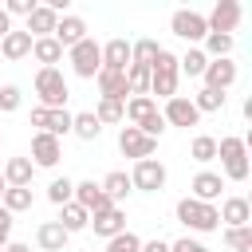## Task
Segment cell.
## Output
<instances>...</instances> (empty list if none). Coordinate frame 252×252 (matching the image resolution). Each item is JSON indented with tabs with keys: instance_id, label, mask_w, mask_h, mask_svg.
<instances>
[{
	"instance_id": "cell-3",
	"label": "cell",
	"mask_w": 252,
	"mask_h": 252,
	"mask_svg": "<svg viewBox=\"0 0 252 252\" xmlns=\"http://www.w3.org/2000/svg\"><path fill=\"white\" fill-rule=\"evenodd\" d=\"M32 87H35V98H39L43 110H63L67 98H71V87H67V79H63L59 67H39Z\"/></svg>"
},
{
	"instance_id": "cell-33",
	"label": "cell",
	"mask_w": 252,
	"mask_h": 252,
	"mask_svg": "<svg viewBox=\"0 0 252 252\" xmlns=\"http://www.w3.org/2000/svg\"><path fill=\"white\" fill-rule=\"evenodd\" d=\"M224 102H228V94H220V91H209V87H201V91L193 94V106H197V114H220V110H224Z\"/></svg>"
},
{
	"instance_id": "cell-31",
	"label": "cell",
	"mask_w": 252,
	"mask_h": 252,
	"mask_svg": "<svg viewBox=\"0 0 252 252\" xmlns=\"http://www.w3.org/2000/svg\"><path fill=\"white\" fill-rule=\"evenodd\" d=\"M189 158H193L197 165L217 161V138H213V134H193V142H189Z\"/></svg>"
},
{
	"instance_id": "cell-1",
	"label": "cell",
	"mask_w": 252,
	"mask_h": 252,
	"mask_svg": "<svg viewBox=\"0 0 252 252\" xmlns=\"http://www.w3.org/2000/svg\"><path fill=\"white\" fill-rule=\"evenodd\" d=\"M217 158H220V177L224 181H248L252 165H248V142L236 134L217 138Z\"/></svg>"
},
{
	"instance_id": "cell-25",
	"label": "cell",
	"mask_w": 252,
	"mask_h": 252,
	"mask_svg": "<svg viewBox=\"0 0 252 252\" xmlns=\"http://www.w3.org/2000/svg\"><path fill=\"white\" fill-rule=\"evenodd\" d=\"M55 220L63 224V232H67V236H75V232H83V228L91 224V213H87L83 205L67 201V205H59V217H55Z\"/></svg>"
},
{
	"instance_id": "cell-40",
	"label": "cell",
	"mask_w": 252,
	"mask_h": 252,
	"mask_svg": "<svg viewBox=\"0 0 252 252\" xmlns=\"http://www.w3.org/2000/svg\"><path fill=\"white\" fill-rule=\"evenodd\" d=\"M224 244H228L232 252H248V248H252V224H244V228H224Z\"/></svg>"
},
{
	"instance_id": "cell-17",
	"label": "cell",
	"mask_w": 252,
	"mask_h": 252,
	"mask_svg": "<svg viewBox=\"0 0 252 252\" xmlns=\"http://www.w3.org/2000/svg\"><path fill=\"white\" fill-rule=\"evenodd\" d=\"M71 201H75V205H83L91 217H94V213L114 209V205H110V197L102 193V185H98V181H75V197H71Z\"/></svg>"
},
{
	"instance_id": "cell-8",
	"label": "cell",
	"mask_w": 252,
	"mask_h": 252,
	"mask_svg": "<svg viewBox=\"0 0 252 252\" xmlns=\"http://www.w3.org/2000/svg\"><path fill=\"white\" fill-rule=\"evenodd\" d=\"M240 20H244V8H240L236 0H217L213 12L205 16L209 32H217V35H232V32L240 28Z\"/></svg>"
},
{
	"instance_id": "cell-48",
	"label": "cell",
	"mask_w": 252,
	"mask_h": 252,
	"mask_svg": "<svg viewBox=\"0 0 252 252\" xmlns=\"http://www.w3.org/2000/svg\"><path fill=\"white\" fill-rule=\"evenodd\" d=\"M8 32H12V20H8V12H4V8H0V39H4V35H8Z\"/></svg>"
},
{
	"instance_id": "cell-20",
	"label": "cell",
	"mask_w": 252,
	"mask_h": 252,
	"mask_svg": "<svg viewBox=\"0 0 252 252\" xmlns=\"http://www.w3.org/2000/svg\"><path fill=\"white\" fill-rule=\"evenodd\" d=\"M28 55H32V35H28L24 28H12V32L0 39V59L20 63V59H28Z\"/></svg>"
},
{
	"instance_id": "cell-12",
	"label": "cell",
	"mask_w": 252,
	"mask_h": 252,
	"mask_svg": "<svg viewBox=\"0 0 252 252\" xmlns=\"http://www.w3.org/2000/svg\"><path fill=\"white\" fill-rule=\"evenodd\" d=\"M161 118H165V126H181V130H189V126H197V122H201V114H197L193 98H185V94H173V98H165V110H161Z\"/></svg>"
},
{
	"instance_id": "cell-41",
	"label": "cell",
	"mask_w": 252,
	"mask_h": 252,
	"mask_svg": "<svg viewBox=\"0 0 252 252\" xmlns=\"http://www.w3.org/2000/svg\"><path fill=\"white\" fill-rule=\"evenodd\" d=\"M134 130H142L146 138H154V142H158V138H161V134H165L169 126H165V118H161V110H154V114H146V118H142V122H138Z\"/></svg>"
},
{
	"instance_id": "cell-27",
	"label": "cell",
	"mask_w": 252,
	"mask_h": 252,
	"mask_svg": "<svg viewBox=\"0 0 252 252\" xmlns=\"http://www.w3.org/2000/svg\"><path fill=\"white\" fill-rule=\"evenodd\" d=\"M0 173H4V181H8V185H20V189H28V185H32V173H35V165H32L28 158H8Z\"/></svg>"
},
{
	"instance_id": "cell-35",
	"label": "cell",
	"mask_w": 252,
	"mask_h": 252,
	"mask_svg": "<svg viewBox=\"0 0 252 252\" xmlns=\"http://www.w3.org/2000/svg\"><path fill=\"white\" fill-rule=\"evenodd\" d=\"M158 51H161V43H158V39H134V43H130V63L150 67V63L158 59Z\"/></svg>"
},
{
	"instance_id": "cell-38",
	"label": "cell",
	"mask_w": 252,
	"mask_h": 252,
	"mask_svg": "<svg viewBox=\"0 0 252 252\" xmlns=\"http://www.w3.org/2000/svg\"><path fill=\"white\" fill-rule=\"evenodd\" d=\"M122 106H126V102H114V98H98V106H94L91 114L98 118V126H114V122H122Z\"/></svg>"
},
{
	"instance_id": "cell-42",
	"label": "cell",
	"mask_w": 252,
	"mask_h": 252,
	"mask_svg": "<svg viewBox=\"0 0 252 252\" xmlns=\"http://www.w3.org/2000/svg\"><path fill=\"white\" fill-rule=\"evenodd\" d=\"M20 102H24V91H20L16 83H4V87H0V110L12 114V110H20Z\"/></svg>"
},
{
	"instance_id": "cell-23",
	"label": "cell",
	"mask_w": 252,
	"mask_h": 252,
	"mask_svg": "<svg viewBox=\"0 0 252 252\" xmlns=\"http://www.w3.org/2000/svg\"><path fill=\"white\" fill-rule=\"evenodd\" d=\"M67 240H71V236L63 232L59 220H39V228H35V244H39L43 252H63Z\"/></svg>"
},
{
	"instance_id": "cell-44",
	"label": "cell",
	"mask_w": 252,
	"mask_h": 252,
	"mask_svg": "<svg viewBox=\"0 0 252 252\" xmlns=\"http://www.w3.org/2000/svg\"><path fill=\"white\" fill-rule=\"evenodd\" d=\"M12 228H16V217H12V213H8L4 205H0V248H4L8 240H12Z\"/></svg>"
},
{
	"instance_id": "cell-47",
	"label": "cell",
	"mask_w": 252,
	"mask_h": 252,
	"mask_svg": "<svg viewBox=\"0 0 252 252\" xmlns=\"http://www.w3.org/2000/svg\"><path fill=\"white\" fill-rule=\"evenodd\" d=\"M0 252H32V244H24V240H8Z\"/></svg>"
},
{
	"instance_id": "cell-22",
	"label": "cell",
	"mask_w": 252,
	"mask_h": 252,
	"mask_svg": "<svg viewBox=\"0 0 252 252\" xmlns=\"http://www.w3.org/2000/svg\"><path fill=\"white\" fill-rule=\"evenodd\" d=\"M102 67L106 71H126L130 67V39L126 35H114L102 43Z\"/></svg>"
},
{
	"instance_id": "cell-45",
	"label": "cell",
	"mask_w": 252,
	"mask_h": 252,
	"mask_svg": "<svg viewBox=\"0 0 252 252\" xmlns=\"http://www.w3.org/2000/svg\"><path fill=\"white\" fill-rule=\"evenodd\" d=\"M32 8H35V0H8V4H4L8 20H12V16H24V20H28V12H32Z\"/></svg>"
},
{
	"instance_id": "cell-30",
	"label": "cell",
	"mask_w": 252,
	"mask_h": 252,
	"mask_svg": "<svg viewBox=\"0 0 252 252\" xmlns=\"http://www.w3.org/2000/svg\"><path fill=\"white\" fill-rule=\"evenodd\" d=\"M71 134L83 138V142H94V138L102 134V126H98V118H94L91 110H79V114H71Z\"/></svg>"
},
{
	"instance_id": "cell-46",
	"label": "cell",
	"mask_w": 252,
	"mask_h": 252,
	"mask_svg": "<svg viewBox=\"0 0 252 252\" xmlns=\"http://www.w3.org/2000/svg\"><path fill=\"white\" fill-rule=\"evenodd\" d=\"M138 252H169V240H161V236H154V240H142V248Z\"/></svg>"
},
{
	"instance_id": "cell-49",
	"label": "cell",
	"mask_w": 252,
	"mask_h": 252,
	"mask_svg": "<svg viewBox=\"0 0 252 252\" xmlns=\"http://www.w3.org/2000/svg\"><path fill=\"white\" fill-rule=\"evenodd\" d=\"M4 189H8V181H4V173H0V197H4Z\"/></svg>"
},
{
	"instance_id": "cell-19",
	"label": "cell",
	"mask_w": 252,
	"mask_h": 252,
	"mask_svg": "<svg viewBox=\"0 0 252 252\" xmlns=\"http://www.w3.org/2000/svg\"><path fill=\"white\" fill-rule=\"evenodd\" d=\"M94 83H98V94L102 98H114V102H126L130 98V87H126V71H98L94 75Z\"/></svg>"
},
{
	"instance_id": "cell-26",
	"label": "cell",
	"mask_w": 252,
	"mask_h": 252,
	"mask_svg": "<svg viewBox=\"0 0 252 252\" xmlns=\"http://www.w3.org/2000/svg\"><path fill=\"white\" fill-rule=\"evenodd\" d=\"M67 51L55 43V35H43V39H32V59L39 63V67H55L59 59H63Z\"/></svg>"
},
{
	"instance_id": "cell-36",
	"label": "cell",
	"mask_w": 252,
	"mask_h": 252,
	"mask_svg": "<svg viewBox=\"0 0 252 252\" xmlns=\"http://www.w3.org/2000/svg\"><path fill=\"white\" fill-rule=\"evenodd\" d=\"M71 197H75V181H71V177H51V181H47V201H51L55 209L67 205Z\"/></svg>"
},
{
	"instance_id": "cell-34",
	"label": "cell",
	"mask_w": 252,
	"mask_h": 252,
	"mask_svg": "<svg viewBox=\"0 0 252 252\" xmlns=\"http://www.w3.org/2000/svg\"><path fill=\"white\" fill-rule=\"evenodd\" d=\"M0 205H4L12 217H16V213H28V209H32V185H28V189L8 185V189H4V197H0Z\"/></svg>"
},
{
	"instance_id": "cell-43",
	"label": "cell",
	"mask_w": 252,
	"mask_h": 252,
	"mask_svg": "<svg viewBox=\"0 0 252 252\" xmlns=\"http://www.w3.org/2000/svg\"><path fill=\"white\" fill-rule=\"evenodd\" d=\"M169 252H209L197 236H177V240H169Z\"/></svg>"
},
{
	"instance_id": "cell-32",
	"label": "cell",
	"mask_w": 252,
	"mask_h": 252,
	"mask_svg": "<svg viewBox=\"0 0 252 252\" xmlns=\"http://www.w3.org/2000/svg\"><path fill=\"white\" fill-rule=\"evenodd\" d=\"M209 67V55L201 51V47H189L185 55H177V71L181 75H189V79H201V71Z\"/></svg>"
},
{
	"instance_id": "cell-11",
	"label": "cell",
	"mask_w": 252,
	"mask_h": 252,
	"mask_svg": "<svg viewBox=\"0 0 252 252\" xmlns=\"http://www.w3.org/2000/svg\"><path fill=\"white\" fill-rule=\"evenodd\" d=\"M118 150H122V158L146 161V158H154L158 142H154V138H146V134H142V130H134V126H122V130H118Z\"/></svg>"
},
{
	"instance_id": "cell-39",
	"label": "cell",
	"mask_w": 252,
	"mask_h": 252,
	"mask_svg": "<svg viewBox=\"0 0 252 252\" xmlns=\"http://www.w3.org/2000/svg\"><path fill=\"white\" fill-rule=\"evenodd\" d=\"M138 248H142V236L126 228V232H118V236H110L102 252H138Z\"/></svg>"
},
{
	"instance_id": "cell-16",
	"label": "cell",
	"mask_w": 252,
	"mask_h": 252,
	"mask_svg": "<svg viewBox=\"0 0 252 252\" xmlns=\"http://www.w3.org/2000/svg\"><path fill=\"white\" fill-rule=\"evenodd\" d=\"M236 75H240V71H236V63H232V59H209V67L201 71L205 87H209V91H220V94L236 83Z\"/></svg>"
},
{
	"instance_id": "cell-15",
	"label": "cell",
	"mask_w": 252,
	"mask_h": 252,
	"mask_svg": "<svg viewBox=\"0 0 252 252\" xmlns=\"http://www.w3.org/2000/svg\"><path fill=\"white\" fill-rule=\"evenodd\" d=\"M91 35V28H87V20L83 16H75V12H67V16H59V24H55V43L63 47V51H71L75 43H83Z\"/></svg>"
},
{
	"instance_id": "cell-24",
	"label": "cell",
	"mask_w": 252,
	"mask_h": 252,
	"mask_svg": "<svg viewBox=\"0 0 252 252\" xmlns=\"http://www.w3.org/2000/svg\"><path fill=\"white\" fill-rule=\"evenodd\" d=\"M98 185H102V193L110 197V205H122V201L134 193V185H130V173H126V169H110Z\"/></svg>"
},
{
	"instance_id": "cell-2",
	"label": "cell",
	"mask_w": 252,
	"mask_h": 252,
	"mask_svg": "<svg viewBox=\"0 0 252 252\" xmlns=\"http://www.w3.org/2000/svg\"><path fill=\"white\" fill-rule=\"evenodd\" d=\"M177 83H181V71H177V55L173 51H158V59L150 63V98L158 102H165V98H173L177 94Z\"/></svg>"
},
{
	"instance_id": "cell-10",
	"label": "cell",
	"mask_w": 252,
	"mask_h": 252,
	"mask_svg": "<svg viewBox=\"0 0 252 252\" xmlns=\"http://www.w3.org/2000/svg\"><path fill=\"white\" fill-rule=\"evenodd\" d=\"M32 126L63 142V138L71 134V110H67V106H63V110H43V106H32Z\"/></svg>"
},
{
	"instance_id": "cell-5",
	"label": "cell",
	"mask_w": 252,
	"mask_h": 252,
	"mask_svg": "<svg viewBox=\"0 0 252 252\" xmlns=\"http://www.w3.org/2000/svg\"><path fill=\"white\" fill-rule=\"evenodd\" d=\"M67 59H71V71H75L79 79H94V75L102 71V43H98L94 35H87L83 43H75V47L67 51Z\"/></svg>"
},
{
	"instance_id": "cell-6",
	"label": "cell",
	"mask_w": 252,
	"mask_h": 252,
	"mask_svg": "<svg viewBox=\"0 0 252 252\" xmlns=\"http://www.w3.org/2000/svg\"><path fill=\"white\" fill-rule=\"evenodd\" d=\"M169 32H173L177 39H185L189 47H201V39L209 35V24H205V16L193 12V8H177V12L169 16Z\"/></svg>"
},
{
	"instance_id": "cell-50",
	"label": "cell",
	"mask_w": 252,
	"mask_h": 252,
	"mask_svg": "<svg viewBox=\"0 0 252 252\" xmlns=\"http://www.w3.org/2000/svg\"><path fill=\"white\" fill-rule=\"evenodd\" d=\"M0 146H4V134H0Z\"/></svg>"
},
{
	"instance_id": "cell-37",
	"label": "cell",
	"mask_w": 252,
	"mask_h": 252,
	"mask_svg": "<svg viewBox=\"0 0 252 252\" xmlns=\"http://www.w3.org/2000/svg\"><path fill=\"white\" fill-rule=\"evenodd\" d=\"M126 87H130V94H150V67L130 63L126 67Z\"/></svg>"
},
{
	"instance_id": "cell-7",
	"label": "cell",
	"mask_w": 252,
	"mask_h": 252,
	"mask_svg": "<svg viewBox=\"0 0 252 252\" xmlns=\"http://www.w3.org/2000/svg\"><path fill=\"white\" fill-rule=\"evenodd\" d=\"M165 181H169V169H165L158 158L134 161V169H130V185H134V189H142V193H161V189H165Z\"/></svg>"
},
{
	"instance_id": "cell-21",
	"label": "cell",
	"mask_w": 252,
	"mask_h": 252,
	"mask_svg": "<svg viewBox=\"0 0 252 252\" xmlns=\"http://www.w3.org/2000/svg\"><path fill=\"white\" fill-rule=\"evenodd\" d=\"M55 24H59V16H55L47 4H35V8L28 12V28H24V32H28L32 39H43V35H55Z\"/></svg>"
},
{
	"instance_id": "cell-18",
	"label": "cell",
	"mask_w": 252,
	"mask_h": 252,
	"mask_svg": "<svg viewBox=\"0 0 252 252\" xmlns=\"http://www.w3.org/2000/svg\"><path fill=\"white\" fill-rule=\"evenodd\" d=\"M87 228H94V236H102V240L126 232V213H122V205H114V209H106V213H94Z\"/></svg>"
},
{
	"instance_id": "cell-29",
	"label": "cell",
	"mask_w": 252,
	"mask_h": 252,
	"mask_svg": "<svg viewBox=\"0 0 252 252\" xmlns=\"http://www.w3.org/2000/svg\"><path fill=\"white\" fill-rule=\"evenodd\" d=\"M232 47H236L232 35H217V32H209V35L201 39V51H205L209 59H232Z\"/></svg>"
},
{
	"instance_id": "cell-14",
	"label": "cell",
	"mask_w": 252,
	"mask_h": 252,
	"mask_svg": "<svg viewBox=\"0 0 252 252\" xmlns=\"http://www.w3.org/2000/svg\"><path fill=\"white\" fill-rule=\"evenodd\" d=\"M217 213H220V224H224V228H244V224H252V205H248V197H240V193L220 197Z\"/></svg>"
},
{
	"instance_id": "cell-28",
	"label": "cell",
	"mask_w": 252,
	"mask_h": 252,
	"mask_svg": "<svg viewBox=\"0 0 252 252\" xmlns=\"http://www.w3.org/2000/svg\"><path fill=\"white\" fill-rule=\"evenodd\" d=\"M158 110V102L150 98V94H130L126 98V106H122V122H130V126H138L146 114H154Z\"/></svg>"
},
{
	"instance_id": "cell-13",
	"label": "cell",
	"mask_w": 252,
	"mask_h": 252,
	"mask_svg": "<svg viewBox=\"0 0 252 252\" xmlns=\"http://www.w3.org/2000/svg\"><path fill=\"white\" fill-rule=\"evenodd\" d=\"M220 193H224V177H220V173H213V169L193 173V181H189V197H193V201L217 205V201H220Z\"/></svg>"
},
{
	"instance_id": "cell-4",
	"label": "cell",
	"mask_w": 252,
	"mask_h": 252,
	"mask_svg": "<svg viewBox=\"0 0 252 252\" xmlns=\"http://www.w3.org/2000/svg\"><path fill=\"white\" fill-rule=\"evenodd\" d=\"M173 217H177L189 232H217V228H220L217 205H205V201H193V197H181V201L173 205Z\"/></svg>"
},
{
	"instance_id": "cell-9",
	"label": "cell",
	"mask_w": 252,
	"mask_h": 252,
	"mask_svg": "<svg viewBox=\"0 0 252 252\" xmlns=\"http://www.w3.org/2000/svg\"><path fill=\"white\" fill-rule=\"evenodd\" d=\"M59 158H63V142L51 138V134H43V130H35V134H32V158H28V161H32L35 169H55Z\"/></svg>"
},
{
	"instance_id": "cell-51",
	"label": "cell",
	"mask_w": 252,
	"mask_h": 252,
	"mask_svg": "<svg viewBox=\"0 0 252 252\" xmlns=\"http://www.w3.org/2000/svg\"><path fill=\"white\" fill-rule=\"evenodd\" d=\"M91 252H94V248H91Z\"/></svg>"
}]
</instances>
